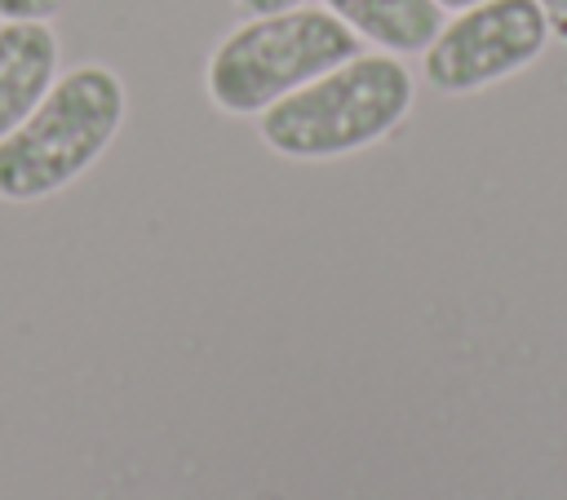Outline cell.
I'll return each instance as SVG.
<instances>
[{
  "label": "cell",
  "mask_w": 567,
  "mask_h": 500,
  "mask_svg": "<svg viewBox=\"0 0 567 500\" xmlns=\"http://www.w3.org/2000/svg\"><path fill=\"white\" fill-rule=\"evenodd\" d=\"M124 124V84L115 71L84 62L53 80L40 106L0 137V199L35 204L71 186L115 142Z\"/></svg>",
  "instance_id": "cell-1"
},
{
  "label": "cell",
  "mask_w": 567,
  "mask_h": 500,
  "mask_svg": "<svg viewBox=\"0 0 567 500\" xmlns=\"http://www.w3.org/2000/svg\"><path fill=\"white\" fill-rule=\"evenodd\" d=\"M412 106V75L394 53H354L261 111V142L288 159H337L394 133Z\"/></svg>",
  "instance_id": "cell-2"
},
{
  "label": "cell",
  "mask_w": 567,
  "mask_h": 500,
  "mask_svg": "<svg viewBox=\"0 0 567 500\" xmlns=\"http://www.w3.org/2000/svg\"><path fill=\"white\" fill-rule=\"evenodd\" d=\"M363 40L328 9H279L239 22L208 58L204 88L226 115H261L315 75L350 62Z\"/></svg>",
  "instance_id": "cell-3"
},
{
  "label": "cell",
  "mask_w": 567,
  "mask_h": 500,
  "mask_svg": "<svg viewBox=\"0 0 567 500\" xmlns=\"http://www.w3.org/2000/svg\"><path fill=\"white\" fill-rule=\"evenodd\" d=\"M549 13L540 0H478L456 9L425 44V84L439 93H478L540 58Z\"/></svg>",
  "instance_id": "cell-4"
},
{
  "label": "cell",
  "mask_w": 567,
  "mask_h": 500,
  "mask_svg": "<svg viewBox=\"0 0 567 500\" xmlns=\"http://www.w3.org/2000/svg\"><path fill=\"white\" fill-rule=\"evenodd\" d=\"M58 80V35L44 18L0 22V137H9Z\"/></svg>",
  "instance_id": "cell-5"
},
{
  "label": "cell",
  "mask_w": 567,
  "mask_h": 500,
  "mask_svg": "<svg viewBox=\"0 0 567 500\" xmlns=\"http://www.w3.org/2000/svg\"><path fill=\"white\" fill-rule=\"evenodd\" d=\"M323 9L385 53H425L443 27L439 0H323Z\"/></svg>",
  "instance_id": "cell-6"
},
{
  "label": "cell",
  "mask_w": 567,
  "mask_h": 500,
  "mask_svg": "<svg viewBox=\"0 0 567 500\" xmlns=\"http://www.w3.org/2000/svg\"><path fill=\"white\" fill-rule=\"evenodd\" d=\"M62 9V0H0V22H13V18H53Z\"/></svg>",
  "instance_id": "cell-7"
},
{
  "label": "cell",
  "mask_w": 567,
  "mask_h": 500,
  "mask_svg": "<svg viewBox=\"0 0 567 500\" xmlns=\"http://www.w3.org/2000/svg\"><path fill=\"white\" fill-rule=\"evenodd\" d=\"M248 13H279V9H292V4H301V0H239Z\"/></svg>",
  "instance_id": "cell-8"
},
{
  "label": "cell",
  "mask_w": 567,
  "mask_h": 500,
  "mask_svg": "<svg viewBox=\"0 0 567 500\" xmlns=\"http://www.w3.org/2000/svg\"><path fill=\"white\" fill-rule=\"evenodd\" d=\"M549 18H567V0H540Z\"/></svg>",
  "instance_id": "cell-9"
},
{
  "label": "cell",
  "mask_w": 567,
  "mask_h": 500,
  "mask_svg": "<svg viewBox=\"0 0 567 500\" xmlns=\"http://www.w3.org/2000/svg\"><path fill=\"white\" fill-rule=\"evenodd\" d=\"M443 9H470V4H478V0H439Z\"/></svg>",
  "instance_id": "cell-10"
}]
</instances>
